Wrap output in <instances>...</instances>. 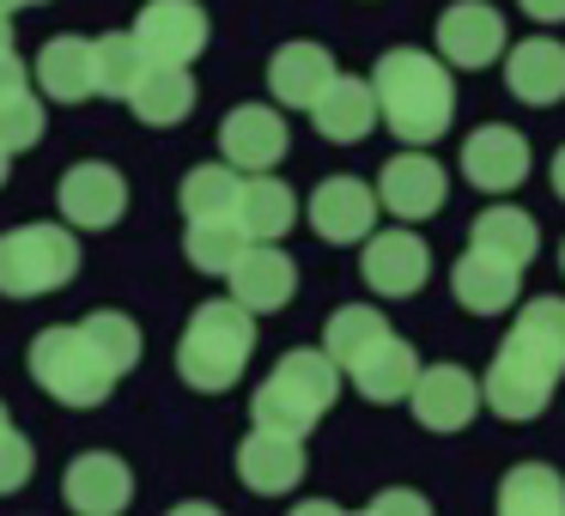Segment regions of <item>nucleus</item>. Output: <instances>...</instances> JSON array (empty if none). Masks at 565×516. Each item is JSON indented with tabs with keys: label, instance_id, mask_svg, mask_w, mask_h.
<instances>
[{
	"label": "nucleus",
	"instance_id": "obj_1",
	"mask_svg": "<svg viewBox=\"0 0 565 516\" xmlns=\"http://www.w3.org/2000/svg\"><path fill=\"white\" fill-rule=\"evenodd\" d=\"M371 92H377V122L402 147H431L456 122V86H450V62L444 55L390 50L371 67Z\"/></svg>",
	"mask_w": 565,
	"mask_h": 516
},
{
	"label": "nucleus",
	"instance_id": "obj_2",
	"mask_svg": "<svg viewBox=\"0 0 565 516\" xmlns=\"http://www.w3.org/2000/svg\"><path fill=\"white\" fill-rule=\"evenodd\" d=\"M249 353H256V316H249L237 298H207V304L183 322L177 377L201 395H225L249 370Z\"/></svg>",
	"mask_w": 565,
	"mask_h": 516
},
{
	"label": "nucleus",
	"instance_id": "obj_3",
	"mask_svg": "<svg viewBox=\"0 0 565 516\" xmlns=\"http://www.w3.org/2000/svg\"><path fill=\"white\" fill-rule=\"evenodd\" d=\"M334 395H341V365H334L322 346H292V353L262 377L249 413H256V426H268V431L310 438L317 419L334 407Z\"/></svg>",
	"mask_w": 565,
	"mask_h": 516
},
{
	"label": "nucleus",
	"instance_id": "obj_4",
	"mask_svg": "<svg viewBox=\"0 0 565 516\" xmlns=\"http://www.w3.org/2000/svg\"><path fill=\"white\" fill-rule=\"evenodd\" d=\"M31 383H38L50 401L62 407H104L110 401V389L122 377L110 370V358L92 346V334L79 329V322H55V329H38L31 334Z\"/></svg>",
	"mask_w": 565,
	"mask_h": 516
},
{
	"label": "nucleus",
	"instance_id": "obj_5",
	"mask_svg": "<svg viewBox=\"0 0 565 516\" xmlns=\"http://www.w3.org/2000/svg\"><path fill=\"white\" fill-rule=\"evenodd\" d=\"M79 237L74 225H13L0 232V298H43L74 286Z\"/></svg>",
	"mask_w": 565,
	"mask_h": 516
},
{
	"label": "nucleus",
	"instance_id": "obj_6",
	"mask_svg": "<svg viewBox=\"0 0 565 516\" xmlns=\"http://www.w3.org/2000/svg\"><path fill=\"white\" fill-rule=\"evenodd\" d=\"M553 383H559V365L541 358V353H529V346H516L511 334H504L499 358H492L487 383H480V401H487L499 419H511V426H516V419H541V413H547Z\"/></svg>",
	"mask_w": 565,
	"mask_h": 516
},
{
	"label": "nucleus",
	"instance_id": "obj_7",
	"mask_svg": "<svg viewBox=\"0 0 565 516\" xmlns=\"http://www.w3.org/2000/svg\"><path fill=\"white\" fill-rule=\"evenodd\" d=\"M128 31H135L140 55H147V62H159V67L201 62V50H207V37H213L207 7H201V0H147Z\"/></svg>",
	"mask_w": 565,
	"mask_h": 516
},
{
	"label": "nucleus",
	"instance_id": "obj_8",
	"mask_svg": "<svg viewBox=\"0 0 565 516\" xmlns=\"http://www.w3.org/2000/svg\"><path fill=\"white\" fill-rule=\"evenodd\" d=\"M377 213H383V201L371 183H359V176H322L305 219L322 244H365L377 232Z\"/></svg>",
	"mask_w": 565,
	"mask_h": 516
},
{
	"label": "nucleus",
	"instance_id": "obj_9",
	"mask_svg": "<svg viewBox=\"0 0 565 516\" xmlns=\"http://www.w3.org/2000/svg\"><path fill=\"white\" fill-rule=\"evenodd\" d=\"M55 207H62V219L74 232H110L128 213V176L116 164H98V159L74 164L62 176V189H55Z\"/></svg>",
	"mask_w": 565,
	"mask_h": 516
},
{
	"label": "nucleus",
	"instance_id": "obj_10",
	"mask_svg": "<svg viewBox=\"0 0 565 516\" xmlns=\"http://www.w3.org/2000/svg\"><path fill=\"white\" fill-rule=\"evenodd\" d=\"M377 201H383V213H395V219H407V225L431 219V213H444V201H450V176H444L438 159H426V147H407L383 164Z\"/></svg>",
	"mask_w": 565,
	"mask_h": 516
},
{
	"label": "nucleus",
	"instance_id": "obj_11",
	"mask_svg": "<svg viewBox=\"0 0 565 516\" xmlns=\"http://www.w3.org/2000/svg\"><path fill=\"white\" fill-rule=\"evenodd\" d=\"M286 147H292V135H286V116L274 110V104H237L220 122V159L244 176L274 171V164L286 159Z\"/></svg>",
	"mask_w": 565,
	"mask_h": 516
},
{
	"label": "nucleus",
	"instance_id": "obj_12",
	"mask_svg": "<svg viewBox=\"0 0 565 516\" xmlns=\"http://www.w3.org/2000/svg\"><path fill=\"white\" fill-rule=\"evenodd\" d=\"M407 407H414V419L426 431L450 438V431H462L487 401H480V383L468 377L462 365H426L414 377V389H407Z\"/></svg>",
	"mask_w": 565,
	"mask_h": 516
},
{
	"label": "nucleus",
	"instance_id": "obj_13",
	"mask_svg": "<svg viewBox=\"0 0 565 516\" xmlns=\"http://www.w3.org/2000/svg\"><path fill=\"white\" fill-rule=\"evenodd\" d=\"M62 498H67V510H79V516H122L128 498H135V467L110 450H86V455L67 462Z\"/></svg>",
	"mask_w": 565,
	"mask_h": 516
},
{
	"label": "nucleus",
	"instance_id": "obj_14",
	"mask_svg": "<svg viewBox=\"0 0 565 516\" xmlns=\"http://www.w3.org/2000/svg\"><path fill=\"white\" fill-rule=\"evenodd\" d=\"M438 55L450 67H492L504 55V13L487 0H456L438 19Z\"/></svg>",
	"mask_w": 565,
	"mask_h": 516
},
{
	"label": "nucleus",
	"instance_id": "obj_15",
	"mask_svg": "<svg viewBox=\"0 0 565 516\" xmlns=\"http://www.w3.org/2000/svg\"><path fill=\"white\" fill-rule=\"evenodd\" d=\"M359 273H365V286L377 298H414L431 280V249L414 232H371Z\"/></svg>",
	"mask_w": 565,
	"mask_h": 516
},
{
	"label": "nucleus",
	"instance_id": "obj_16",
	"mask_svg": "<svg viewBox=\"0 0 565 516\" xmlns=\"http://www.w3.org/2000/svg\"><path fill=\"white\" fill-rule=\"evenodd\" d=\"M225 280H232V298L249 316H274V310H286L298 292V261L286 256L280 244H249L244 256L232 261Z\"/></svg>",
	"mask_w": 565,
	"mask_h": 516
},
{
	"label": "nucleus",
	"instance_id": "obj_17",
	"mask_svg": "<svg viewBox=\"0 0 565 516\" xmlns=\"http://www.w3.org/2000/svg\"><path fill=\"white\" fill-rule=\"evenodd\" d=\"M462 176L480 195H511L529 176V140L504 122H487L462 140Z\"/></svg>",
	"mask_w": 565,
	"mask_h": 516
},
{
	"label": "nucleus",
	"instance_id": "obj_18",
	"mask_svg": "<svg viewBox=\"0 0 565 516\" xmlns=\"http://www.w3.org/2000/svg\"><path fill=\"white\" fill-rule=\"evenodd\" d=\"M237 480H244L249 492H262V498H286V492L305 480V438L256 426L237 443Z\"/></svg>",
	"mask_w": 565,
	"mask_h": 516
},
{
	"label": "nucleus",
	"instance_id": "obj_19",
	"mask_svg": "<svg viewBox=\"0 0 565 516\" xmlns=\"http://www.w3.org/2000/svg\"><path fill=\"white\" fill-rule=\"evenodd\" d=\"M310 128H317L322 140H334V147L365 140L371 128H377V92H371V79L334 74L329 86H322V98L310 104Z\"/></svg>",
	"mask_w": 565,
	"mask_h": 516
},
{
	"label": "nucleus",
	"instance_id": "obj_20",
	"mask_svg": "<svg viewBox=\"0 0 565 516\" xmlns=\"http://www.w3.org/2000/svg\"><path fill=\"white\" fill-rule=\"evenodd\" d=\"M516 286H523V268L516 261H499L487 256V249L468 244V256H456L450 268V292L462 310H475V316H499V310L516 304Z\"/></svg>",
	"mask_w": 565,
	"mask_h": 516
},
{
	"label": "nucleus",
	"instance_id": "obj_21",
	"mask_svg": "<svg viewBox=\"0 0 565 516\" xmlns=\"http://www.w3.org/2000/svg\"><path fill=\"white\" fill-rule=\"evenodd\" d=\"M31 86H38L50 104H86V98H98V86H92V37H74V31L50 37L38 50V62H31Z\"/></svg>",
	"mask_w": 565,
	"mask_h": 516
},
{
	"label": "nucleus",
	"instance_id": "obj_22",
	"mask_svg": "<svg viewBox=\"0 0 565 516\" xmlns=\"http://www.w3.org/2000/svg\"><path fill=\"white\" fill-rule=\"evenodd\" d=\"M347 377H353V389L365 395L371 407L407 401V389H414V377H419V353L402 341V334H383L377 346H365V353L347 365Z\"/></svg>",
	"mask_w": 565,
	"mask_h": 516
},
{
	"label": "nucleus",
	"instance_id": "obj_23",
	"mask_svg": "<svg viewBox=\"0 0 565 516\" xmlns=\"http://www.w3.org/2000/svg\"><path fill=\"white\" fill-rule=\"evenodd\" d=\"M334 74H341V67H334V55L322 50V43H280L274 62H268V92L286 110H310Z\"/></svg>",
	"mask_w": 565,
	"mask_h": 516
},
{
	"label": "nucleus",
	"instance_id": "obj_24",
	"mask_svg": "<svg viewBox=\"0 0 565 516\" xmlns=\"http://www.w3.org/2000/svg\"><path fill=\"white\" fill-rule=\"evenodd\" d=\"M232 219L244 225L249 244H280V237L298 225V195L274 171H249L244 189H237V213H232Z\"/></svg>",
	"mask_w": 565,
	"mask_h": 516
},
{
	"label": "nucleus",
	"instance_id": "obj_25",
	"mask_svg": "<svg viewBox=\"0 0 565 516\" xmlns=\"http://www.w3.org/2000/svg\"><path fill=\"white\" fill-rule=\"evenodd\" d=\"M504 86L516 104H559L565 98V43L553 37H529L504 55Z\"/></svg>",
	"mask_w": 565,
	"mask_h": 516
},
{
	"label": "nucleus",
	"instance_id": "obj_26",
	"mask_svg": "<svg viewBox=\"0 0 565 516\" xmlns=\"http://www.w3.org/2000/svg\"><path fill=\"white\" fill-rule=\"evenodd\" d=\"M128 110H135L147 128H177V122H189V110H195V79H189V67H159V62H147V74H140L135 92H128Z\"/></svg>",
	"mask_w": 565,
	"mask_h": 516
},
{
	"label": "nucleus",
	"instance_id": "obj_27",
	"mask_svg": "<svg viewBox=\"0 0 565 516\" xmlns=\"http://www.w3.org/2000/svg\"><path fill=\"white\" fill-rule=\"evenodd\" d=\"M499 510L504 516H565V480L547 462H516L499 480Z\"/></svg>",
	"mask_w": 565,
	"mask_h": 516
},
{
	"label": "nucleus",
	"instance_id": "obj_28",
	"mask_svg": "<svg viewBox=\"0 0 565 516\" xmlns=\"http://www.w3.org/2000/svg\"><path fill=\"white\" fill-rule=\"evenodd\" d=\"M475 249H487V256H499V261L529 268V261L541 256V225L529 219L523 207H487V213L475 219Z\"/></svg>",
	"mask_w": 565,
	"mask_h": 516
},
{
	"label": "nucleus",
	"instance_id": "obj_29",
	"mask_svg": "<svg viewBox=\"0 0 565 516\" xmlns=\"http://www.w3.org/2000/svg\"><path fill=\"white\" fill-rule=\"evenodd\" d=\"M237 189H244V171H232V164H195L183 176V189H177V207H183V219H232Z\"/></svg>",
	"mask_w": 565,
	"mask_h": 516
},
{
	"label": "nucleus",
	"instance_id": "obj_30",
	"mask_svg": "<svg viewBox=\"0 0 565 516\" xmlns=\"http://www.w3.org/2000/svg\"><path fill=\"white\" fill-rule=\"evenodd\" d=\"M147 74V55H140L135 31H104L98 43H92V86H98V98H122L135 92V79Z\"/></svg>",
	"mask_w": 565,
	"mask_h": 516
},
{
	"label": "nucleus",
	"instance_id": "obj_31",
	"mask_svg": "<svg viewBox=\"0 0 565 516\" xmlns=\"http://www.w3.org/2000/svg\"><path fill=\"white\" fill-rule=\"evenodd\" d=\"M249 249V237H244V225L237 219H189V232H183V256H189V268H201V273H232V261Z\"/></svg>",
	"mask_w": 565,
	"mask_h": 516
},
{
	"label": "nucleus",
	"instance_id": "obj_32",
	"mask_svg": "<svg viewBox=\"0 0 565 516\" xmlns=\"http://www.w3.org/2000/svg\"><path fill=\"white\" fill-rule=\"evenodd\" d=\"M383 334H390V322H383L377 304H347V310H334L329 329H322V353L347 370L359 353H365V346H377Z\"/></svg>",
	"mask_w": 565,
	"mask_h": 516
},
{
	"label": "nucleus",
	"instance_id": "obj_33",
	"mask_svg": "<svg viewBox=\"0 0 565 516\" xmlns=\"http://www.w3.org/2000/svg\"><path fill=\"white\" fill-rule=\"evenodd\" d=\"M511 341L529 346V353H541V358H553V365L565 370V298H529V304L516 310Z\"/></svg>",
	"mask_w": 565,
	"mask_h": 516
},
{
	"label": "nucleus",
	"instance_id": "obj_34",
	"mask_svg": "<svg viewBox=\"0 0 565 516\" xmlns=\"http://www.w3.org/2000/svg\"><path fill=\"white\" fill-rule=\"evenodd\" d=\"M43 122H50V110H43V92H38V86L0 92V147L13 152V159L43 140Z\"/></svg>",
	"mask_w": 565,
	"mask_h": 516
},
{
	"label": "nucleus",
	"instance_id": "obj_35",
	"mask_svg": "<svg viewBox=\"0 0 565 516\" xmlns=\"http://www.w3.org/2000/svg\"><path fill=\"white\" fill-rule=\"evenodd\" d=\"M79 329H86V334H92V346H98V353L110 358L116 377H128V370L140 365V353H147V346H140V322H135V316H122V310H92V316L79 322Z\"/></svg>",
	"mask_w": 565,
	"mask_h": 516
},
{
	"label": "nucleus",
	"instance_id": "obj_36",
	"mask_svg": "<svg viewBox=\"0 0 565 516\" xmlns=\"http://www.w3.org/2000/svg\"><path fill=\"white\" fill-rule=\"evenodd\" d=\"M31 474H38V450H31V438L13 426V419H0V498L19 486H31Z\"/></svg>",
	"mask_w": 565,
	"mask_h": 516
},
{
	"label": "nucleus",
	"instance_id": "obj_37",
	"mask_svg": "<svg viewBox=\"0 0 565 516\" xmlns=\"http://www.w3.org/2000/svg\"><path fill=\"white\" fill-rule=\"evenodd\" d=\"M426 510H431V498H419L414 486H390L371 498V516H426Z\"/></svg>",
	"mask_w": 565,
	"mask_h": 516
},
{
	"label": "nucleus",
	"instance_id": "obj_38",
	"mask_svg": "<svg viewBox=\"0 0 565 516\" xmlns=\"http://www.w3.org/2000/svg\"><path fill=\"white\" fill-rule=\"evenodd\" d=\"M535 25H565V0H516Z\"/></svg>",
	"mask_w": 565,
	"mask_h": 516
},
{
	"label": "nucleus",
	"instance_id": "obj_39",
	"mask_svg": "<svg viewBox=\"0 0 565 516\" xmlns=\"http://www.w3.org/2000/svg\"><path fill=\"white\" fill-rule=\"evenodd\" d=\"M553 195H559V201H565V147H559V152H553Z\"/></svg>",
	"mask_w": 565,
	"mask_h": 516
},
{
	"label": "nucleus",
	"instance_id": "obj_40",
	"mask_svg": "<svg viewBox=\"0 0 565 516\" xmlns=\"http://www.w3.org/2000/svg\"><path fill=\"white\" fill-rule=\"evenodd\" d=\"M7 50H13V19L0 13V55H7Z\"/></svg>",
	"mask_w": 565,
	"mask_h": 516
},
{
	"label": "nucleus",
	"instance_id": "obj_41",
	"mask_svg": "<svg viewBox=\"0 0 565 516\" xmlns=\"http://www.w3.org/2000/svg\"><path fill=\"white\" fill-rule=\"evenodd\" d=\"M7 176H13V152L0 147V183H7Z\"/></svg>",
	"mask_w": 565,
	"mask_h": 516
},
{
	"label": "nucleus",
	"instance_id": "obj_42",
	"mask_svg": "<svg viewBox=\"0 0 565 516\" xmlns=\"http://www.w3.org/2000/svg\"><path fill=\"white\" fill-rule=\"evenodd\" d=\"M13 7H25V0H0V13H13Z\"/></svg>",
	"mask_w": 565,
	"mask_h": 516
},
{
	"label": "nucleus",
	"instance_id": "obj_43",
	"mask_svg": "<svg viewBox=\"0 0 565 516\" xmlns=\"http://www.w3.org/2000/svg\"><path fill=\"white\" fill-rule=\"evenodd\" d=\"M559 273H565V244H559Z\"/></svg>",
	"mask_w": 565,
	"mask_h": 516
},
{
	"label": "nucleus",
	"instance_id": "obj_44",
	"mask_svg": "<svg viewBox=\"0 0 565 516\" xmlns=\"http://www.w3.org/2000/svg\"><path fill=\"white\" fill-rule=\"evenodd\" d=\"M25 7H43V0H25Z\"/></svg>",
	"mask_w": 565,
	"mask_h": 516
},
{
	"label": "nucleus",
	"instance_id": "obj_45",
	"mask_svg": "<svg viewBox=\"0 0 565 516\" xmlns=\"http://www.w3.org/2000/svg\"><path fill=\"white\" fill-rule=\"evenodd\" d=\"M0 419H7V407H0Z\"/></svg>",
	"mask_w": 565,
	"mask_h": 516
}]
</instances>
